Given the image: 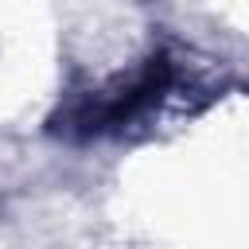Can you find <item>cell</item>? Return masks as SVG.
I'll return each mask as SVG.
<instances>
[{
    "mask_svg": "<svg viewBox=\"0 0 249 249\" xmlns=\"http://www.w3.org/2000/svg\"><path fill=\"white\" fill-rule=\"evenodd\" d=\"M175 86V62L167 51H152L132 74H121L105 86L82 89L74 97H66L47 128L70 144H89V140H105V136H121L132 124L148 121L171 93Z\"/></svg>",
    "mask_w": 249,
    "mask_h": 249,
    "instance_id": "cell-1",
    "label": "cell"
}]
</instances>
